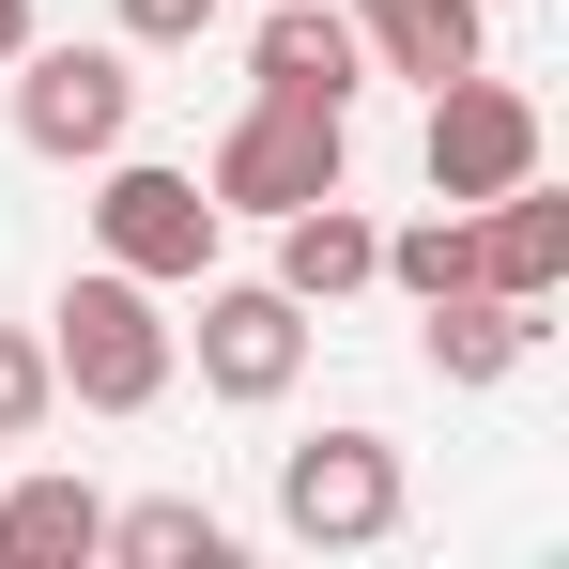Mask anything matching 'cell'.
Returning a JSON list of instances; mask_svg holds the SVG:
<instances>
[{
    "label": "cell",
    "mask_w": 569,
    "mask_h": 569,
    "mask_svg": "<svg viewBox=\"0 0 569 569\" xmlns=\"http://www.w3.org/2000/svg\"><path fill=\"white\" fill-rule=\"evenodd\" d=\"M47 370H62V400H93V416H154L170 370H186V339H170L154 278L93 262V278H62V308H47Z\"/></svg>",
    "instance_id": "1"
},
{
    "label": "cell",
    "mask_w": 569,
    "mask_h": 569,
    "mask_svg": "<svg viewBox=\"0 0 569 569\" xmlns=\"http://www.w3.org/2000/svg\"><path fill=\"white\" fill-rule=\"evenodd\" d=\"M0 78H16V139H31L47 170H93V154L139 139V47H47V31H31Z\"/></svg>",
    "instance_id": "2"
},
{
    "label": "cell",
    "mask_w": 569,
    "mask_h": 569,
    "mask_svg": "<svg viewBox=\"0 0 569 569\" xmlns=\"http://www.w3.org/2000/svg\"><path fill=\"white\" fill-rule=\"evenodd\" d=\"M108 186H93V262H123V278H154V292H186L216 278V186L200 170H154V154H93Z\"/></svg>",
    "instance_id": "3"
},
{
    "label": "cell",
    "mask_w": 569,
    "mask_h": 569,
    "mask_svg": "<svg viewBox=\"0 0 569 569\" xmlns=\"http://www.w3.org/2000/svg\"><path fill=\"white\" fill-rule=\"evenodd\" d=\"M200 186H216V216H292V200L355 186V108H278V93H247V123L200 154Z\"/></svg>",
    "instance_id": "4"
},
{
    "label": "cell",
    "mask_w": 569,
    "mask_h": 569,
    "mask_svg": "<svg viewBox=\"0 0 569 569\" xmlns=\"http://www.w3.org/2000/svg\"><path fill=\"white\" fill-rule=\"evenodd\" d=\"M278 523L308 555L400 539V447H385V431H308V447H278Z\"/></svg>",
    "instance_id": "5"
},
{
    "label": "cell",
    "mask_w": 569,
    "mask_h": 569,
    "mask_svg": "<svg viewBox=\"0 0 569 569\" xmlns=\"http://www.w3.org/2000/svg\"><path fill=\"white\" fill-rule=\"evenodd\" d=\"M186 292H200V323H170V339L200 355L216 400H247V416H262V400L308 385V308H292L278 278H186Z\"/></svg>",
    "instance_id": "6"
},
{
    "label": "cell",
    "mask_w": 569,
    "mask_h": 569,
    "mask_svg": "<svg viewBox=\"0 0 569 569\" xmlns=\"http://www.w3.org/2000/svg\"><path fill=\"white\" fill-rule=\"evenodd\" d=\"M416 170H431V200L523 186V170H539V93H523V78H492V62L431 78V139H416Z\"/></svg>",
    "instance_id": "7"
},
{
    "label": "cell",
    "mask_w": 569,
    "mask_h": 569,
    "mask_svg": "<svg viewBox=\"0 0 569 569\" xmlns=\"http://www.w3.org/2000/svg\"><path fill=\"white\" fill-rule=\"evenodd\" d=\"M247 78H262L278 108H355V93H370V47H355V16H339V0H262Z\"/></svg>",
    "instance_id": "8"
},
{
    "label": "cell",
    "mask_w": 569,
    "mask_h": 569,
    "mask_svg": "<svg viewBox=\"0 0 569 569\" xmlns=\"http://www.w3.org/2000/svg\"><path fill=\"white\" fill-rule=\"evenodd\" d=\"M355 16V47H370V78H462V62H492V0H339Z\"/></svg>",
    "instance_id": "9"
},
{
    "label": "cell",
    "mask_w": 569,
    "mask_h": 569,
    "mask_svg": "<svg viewBox=\"0 0 569 569\" xmlns=\"http://www.w3.org/2000/svg\"><path fill=\"white\" fill-rule=\"evenodd\" d=\"M416 355H431V385H508L539 355V308H508V292H431V308H416Z\"/></svg>",
    "instance_id": "10"
},
{
    "label": "cell",
    "mask_w": 569,
    "mask_h": 569,
    "mask_svg": "<svg viewBox=\"0 0 569 569\" xmlns=\"http://www.w3.org/2000/svg\"><path fill=\"white\" fill-rule=\"evenodd\" d=\"M370 216H355V186H323V200H292L278 216V292L292 308H339V292H370Z\"/></svg>",
    "instance_id": "11"
},
{
    "label": "cell",
    "mask_w": 569,
    "mask_h": 569,
    "mask_svg": "<svg viewBox=\"0 0 569 569\" xmlns=\"http://www.w3.org/2000/svg\"><path fill=\"white\" fill-rule=\"evenodd\" d=\"M78 555H108L93 477H16L0 492V569H78Z\"/></svg>",
    "instance_id": "12"
},
{
    "label": "cell",
    "mask_w": 569,
    "mask_h": 569,
    "mask_svg": "<svg viewBox=\"0 0 569 569\" xmlns=\"http://www.w3.org/2000/svg\"><path fill=\"white\" fill-rule=\"evenodd\" d=\"M108 555L123 569H231V523L200 492H154V508H108Z\"/></svg>",
    "instance_id": "13"
},
{
    "label": "cell",
    "mask_w": 569,
    "mask_h": 569,
    "mask_svg": "<svg viewBox=\"0 0 569 569\" xmlns=\"http://www.w3.org/2000/svg\"><path fill=\"white\" fill-rule=\"evenodd\" d=\"M47 416H62V370H47V339H31V323H0V447H31Z\"/></svg>",
    "instance_id": "14"
},
{
    "label": "cell",
    "mask_w": 569,
    "mask_h": 569,
    "mask_svg": "<svg viewBox=\"0 0 569 569\" xmlns=\"http://www.w3.org/2000/svg\"><path fill=\"white\" fill-rule=\"evenodd\" d=\"M108 16H123V47H200L231 0H108Z\"/></svg>",
    "instance_id": "15"
},
{
    "label": "cell",
    "mask_w": 569,
    "mask_h": 569,
    "mask_svg": "<svg viewBox=\"0 0 569 569\" xmlns=\"http://www.w3.org/2000/svg\"><path fill=\"white\" fill-rule=\"evenodd\" d=\"M16 47H31V0H0V62H16Z\"/></svg>",
    "instance_id": "16"
}]
</instances>
